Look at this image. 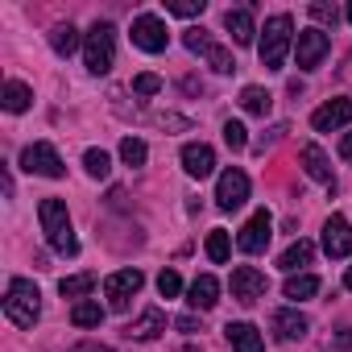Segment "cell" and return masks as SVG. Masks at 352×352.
I'll return each instance as SVG.
<instances>
[{"label":"cell","mask_w":352,"mask_h":352,"mask_svg":"<svg viewBox=\"0 0 352 352\" xmlns=\"http://www.w3.org/2000/svg\"><path fill=\"white\" fill-rule=\"evenodd\" d=\"M133 91H137V96H157V91H162V79H157V75H137V79H133Z\"/></svg>","instance_id":"36"},{"label":"cell","mask_w":352,"mask_h":352,"mask_svg":"<svg viewBox=\"0 0 352 352\" xmlns=\"http://www.w3.org/2000/svg\"><path fill=\"white\" fill-rule=\"evenodd\" d=\"M336 348H352V327H344V331L336 336Z\"/></svg>","instance_id":"39"},{"label":"cell","mask_w":352,"mask_h":352,"mask_svg":"<svg viewBox=\"0 0 352 352\" xmlns=\"http://www.w3.org/2000/svg\"><path fill=\"white\" fill-rule=\"evenodd\" d=\"M145 157H149V149H145L141 137H124L120 141V162L124 166H145Z\"/></svg>","instance_id":"30"},{"label":"cell","mask_w":352,"mask_h":352,"mask_svg":"<svg viewBox=\"0 0 352 352\" xmlns=\"http://www.w3.org/2000/svg\"><path fill=\"white\" fill-rule=\"evenodd\" d=\"M290 46H294V21H290L286 13L270 17V21H265V30H261V46H257L261 67H265V71H282V63H286Z\"/></svg>","instance_id":"2"},{"label":"cell","mask_w":352,"mask_h":352,"mask_svg":"<svg viewBox=\"0 0 352 352\" xmlns=\"http://www.w3.org/2000/svg\"><path fill=\"white\" fill-rule=\"evenodd\" d=\"M133 46L137 50H145V54H162L166 46H170V34H166V25L153 17V13H141L137 21H133Z\"/></svg>","instance_id":"8"},{"label":"cell","mask_w":352,"mask_h":352,"mask_svg":"<svg viewBox=\"0 0 352 352\" xmlns=\"http://www.w3.org/2000/svg\"><path fill=\"white\" fill-rule=\"evenodd\" d=\"M298 157H302V170L311 174L315 183H323L327 191H336V179H331V162H327V153H323L319 145H302V153H298Z\"/></svg>","instance_id":"15"},{"label":"cell","mask_w":352,"mask_h":352,"mask_svg":"<svg viewBox=\"0 0 352 352\" xmlns=\"http://www.w3.org/2000/svg\"><path fill=\"white\" fill-rule=\"evenodd\" d=\"M179 352H199V348H195V344H187V348H179Z\"/></svg>","instance_id":"41"},{"label":"cell","mask_w":352,"mask_h":352,"mask_svg":"<svg viewBox=\"0 0 352 352\" xmlns=\"http://www.w3.org/2000/svg\"><path fill=\"white\" fill-rule=\"evenodd\" d=\"M30 100H34V91H30L25 83H17V79H9V83H5V91H0V104H5L9 112H25V108H30Z\"/></svg>","instance_id":"25"},{"label":"cell","mask_w":352,"mask_h":352,"mask_svg":"<svg viewBox=\"0 0 352 352\" xmlns=\"http://www.w3.org/2000/svg\"><path fill=\"white\" fill-rule=\"evenodd\" d=\"M5 315L17 323V327H34L38 315H42V294L30 278H13L9 290H5Z\"/></svg>","instance_id":"3"},{"label":"cell","mask_w":352,"mask_h":352,"mask_svg":"<svg viewBox=\"0 0 352 352\" xmlns=\"http://www.w3.org/2000/svg\"><path fill=\"white\" fill-rule=\"evenodd\" d=\"M282 294H286V298H294V302H302V298L319 294V278H315V274H290V278H286V286H282Z\"/></svg>","instance_id":"21"},{"label":"cell","mask_w":352,"mask_h":352,"mask_svg":"<svg viewBox=\"0 0 352 352\" xmlns=\"http://www.w3.org/2000/svg\"><path fill=\"white\" fill-rule=\"evenodd\" d=\"M162 331H166V315H162L157 307L141 311V315L124 327V336H129V340H153V336H162Z\"/></svg>","instance_id":"18"},{"label":"cell","mask_w":352,"mask_h":352,"mask_svg":"<svg viewBox=\"0 0 352 352\" xmlns=\"http://www.w3.org/2000/svg\"><path fill=\"white\" fill-rule=\"evenodd\" d=\"M83 166H87V174H91V179H108L112 157H108L104 149H87V153H83Z\"/></svg>","instance_id":"31"},{"label":"cell","mask_w":352,"mask_h":352,"mask_svg":"<svg viewBox=\"0 0 352 352\" xmlns=\"http://www.w3.org/2000/svg\"><path fill=\"white\" fill-rule=\"evenodd\" d=\"M224 30L232 34V42L236 46H253V9H228L224 13Z\"/></svg>","instance_id":"19"},{"label":"cell","mask_w":352,"mask_h":352,"mask_svg":"<svg viewBox=\"0 0 352 352\" xmlns=\"http://www.w3.org/2000/svg\"><path fill=\"white\" fill-rule=\"evenodd\" d=\"M224 141H228V149H232V153H241V149L249 145L245 124H241V120H228V124H224Z\"/></svg>","instance_id":"32"},{"label":"cell","mask_w":352,"mask_h":352,"mask_svg":"<svg viewBox=\"0 0 352 352\" xmlns=\"http://www.w3.org/2000/svg\"><path fill=\"white\" fill-rule=\"evenodd\" d=\"M21 166H25L30 174H42V179H63V174H67V166H63L58 149H54V145H46V141H34V145H25V153H21Z\"/></svg>","instance_id":"6"},{"label":"cell","mask_w":352,"mask_h":352,"mask_svg":"<svg viewBox=\"0 0 352 352\" xmlns=\"http://www.w3.org/2000/svg\"><path fill=\"white\" fill-rule=\"evenodd\" d=\"M327 50H331V38H327L323 30H302V34L294 38V54H298V67H302V71H315V67L327 58Z\"/></svg>","instance_id":"11"},{"label":"cell","mask_w":352,"mask_h":352,"mask_svg":"<svg viewBox=\"0 0 352 352\" xmlns=\"http://www.w3.org/2000/svg\"><path fill=\"white\" fill-rule=\"evenodd\" d=\"M166 13H174V17H199L204 13V0H166Z\"/></svg>","instance_id":"33"},{"label":"cell","mask_w":352,"mask_h":352,"mask_svg":"<svg viewBox=\"0 0 352 352\" xmlns=\"http://www.w3.org/2000/svg\"><path fill=\"white\" fill-rule=\"evenodd\" d=\"M323 249H327V257H348L352 253V224L344 216H331L323 224Z\"/></svg>","instance_id":"13"},{"label":"cell","mask_w":352,"mask_h":352,"mask_svg":"<svg viewBox=\"0 0 352 352\" xmlns=\"http://www.w3.org/2000/svg\"><path fill=\"white\" fill-rule=\"evenodd\" d=\"M71 352H112V348L108 344H75Z\"/></svg>","instance_id":"38"},{"label":"cell","mask_w":352,"mask_h":352,"mask_svg":"<svg viewBox=\"0 0 352 352\" xmlns=\"http://www.w3.org/2000/svg\"><path fill=\"white\" fill-rule=\"evenodd\" d=\"M228 253H232L228 232H224V228H212V232H208V257H212L216 265H224V261H228Z\"/></svg>","instance_id":"28"},{"label":"cell","mask_w":352,"mask_h":352,"mask_svg":"<svg viewBox=\"0 0 352 352\" xmlns=\"http://www.w3.org/2000/svg\"><path fill=\"white\" fill-rule=\"evenodd\" d=\"M348 21H352V5H348Z\"/></svg>","instance_id":"42"},{"label":"cell","mask_w":352,"mask_h":352,"mask_svg":"<svg viewBox=\"0 0 352 352\" xmlns=\"http://www.w3.org/2000/svg\"><path fill=\"white\" fill-rule=\"evenodd\" d=\"M71 323L75 327H100L104 323V307L100 302H75L71 307Z\"/></svg>","instance_id":"27"},{"label":"cell","mask_w":352,"mask_h":352,"mask_svg":"<svg viewBox=\"0 0 352 352\" xmlns=\"http://www.w3.org/2000/svg\"><path fill=\"white\" fill-rule=\"evenodd\" d=\"M311 257H315V245H311V241H294V245L278 257V265H282L286 274H294L298 265H311Z\"/></svg>","instance_id":"24"},{"label":"cell","mask_w":352,"mask_h":352,"mask_svg":"<svg viewBox=\"0 0 352 352\" xmlns=\"http://www.w3.org/2000/svg\"><path fill=\"white\" fill-rule=\"evenodd\" d=\"M179 290H183V278L174 274V270H162V274H157V294H162V298H174Z\"/></svg>","instance_id":"34"},{"label":"cell","mask_w":352,"mask_h":352,"mask_svg":"<svg viewBox=\"0 0 352 352\" xmlns=\"http://www.w3.org/2000/svg\"><path fill=\"white\" fill-rule=\"evenodd\" d=\"M270 327H274V336H278V340H302L311 323H307V315H298V311H286V307H282V311H274V315H270Z\"/></svg>","instance_id":"16"},{"label":"cell","mask_w":352,"mask_h":352,"mask_svg":"<svg viewBox=\"0 0 352 352\" xmlns=\"http://www.w3.org/2000/svg\"><path fill=\"white\" fill-rule=\"evenodd\" d=\"M274 228V216L261 208V212H253L249 216V224L241 228V236H236V245H241V253H249V257H257V253H265V245H270V232Z\"/></svg>","instance_id":"10"},{"label":"cell","mask_w":352,"mask_h":352,"mask_svg":"<svg viewBox=\"0 0 352 352\" xmlns=\"http://www.w3.org/2000/svg\"><path fill=\"white\" fill-rule=\"evenodd\" d=\"M50 46H54L58 58H71V54L79 50V30H75V25H54V30H50Z\"/></svg>","instance_id":"22"},{"label":"cell","mask_w":352,"mask_h":352,"mask_svg":"<svg viewBox=\"0 0 352 352\" xmlns=\"http://www.w3.org/2000/svg\"><path fill=\"white\" fill-rule=\"evenodd\" d=\"M340 157H344V162H352V133H344V137H340Z\"/></svg>","instance_id":"37"},{"label":"cell","mask_w":352,"mask_h":352,"mask_svg":"<svg viewBox=\"0 0 352 352\" xmlns=\"http://www.w3.org/2000/svg\"><path fill=\"white\" fill-rule=\"evenodd\" d=\"M145 286V274L141 270H116V274H108L104 278V294H108V307L112 311H129V302H133V294Z\"/></svg>","instance_id":"5"},{"label":"cell","mask_w":352,"mask_h":352,"mask_svg":"<svg viewBox=\"0 0 352 352\" xmlns=\"http://www.w3.org/2000/svg\"><path fill=\"white\" fill-rule=\"evenodd\" d=\"M311 17H315L319 25H331V30H336V21H340V9H336V5H323V0H315V5H311Z\"/></svg>","instance_id":"35"},{"label":"cell","mask_w":352,"mask_h":352,"mask_svg":"<svg viewBox=\"0 0 352 352\" xmlns=\"http://www.w3.org/2000/svg\"><path fill=\"white\" fill-rule=\"evenodd\" d=\"M224 336H228V344H232V352H261L265 344H261V331L253 327V323H228L224 327Z\"/></svg>","instance_id":"20"},{"label":"cell","mask_w":352,"mask_h":352,"mask_svg":"<svg viewBox=\"0 0 352 352\" xmlns=\"http://www.w3.org/2000/svg\"><path fill=\"white\" fill-rule=\"evenodd\" d=\"M183 170L191 174V179H208V174L216 170V153H212V145H204V141L183 145Z\"/></svg>","instance_id":"14"},{"label":"cell","mask_w":352,"mask_h":352,"mask_svg":"<svg viewBox=\"0 0 352 352\" xmlns=\"http://www.w3.org/2000/svg\"><path fill=\"white\" fill-rule=\"evenodd\" d=\"M204 58H208V67H212V71H220V75L236 71V58H232V50H224V46H216V42L204 50Z\"/></svg>","instance_id":"29"},{"label":"cell","mask_w":352,"mask_h":352,"mask_svg":"<svg viewBox=\"0 0 352 352\" xmlns=\"http://www.w3.org/2000/svg\"><path fill=\"white\" fill-rule=\"evenodd\" d=\"M344 286H348V290H352V265H348V274H344Z\"/></svg>","instance_id":"40"},{"label":"cell","mask_w":352,"mask_h":352,"mask_svg":"<svg viewBox=\"0 0 352 352\" xmlns=\"http://www.w3.org/2000/svg\"><path fill=\"white\" fill-rule=\"evenodd\" d=\"M112 58H116V30L108 21H96L87 42H83V63L91 75H108L112 71Z\"/></svg>","instance_id":"4"},{"label":"cell","mask_w":352,"mask_h":352,"mask_svg":"<svg viewBox=\"0 0 352 352\" xmlns=\"http://www.w3.org/2000/svg\"><path fill=\"white\" fill-rule=\"evenodd\" d=\"M38 220H42V232H46V241H50L54 253H63V257H75L79 253V241L71 232V216H67V204L63 199H42L38 204Z\"/></svg>","instance_id":"1"},{"label":"cell","mask_w":352,"mask_h":352,"mask_svg":"<svg viewBox=\"0 0 352 352\" xmlns=\"http://www.w3.org/2000/svg\"><path fill=\"white\" fill-rule=\"evenodd\" d=\"M245 199H249V174L245 170H224L220 174V183H216V204H220V212H236V208H245Z\"/></svg>","instance_id":"7"},{"label":"cell","mask_w":352,"mask_h":352,"mask_svg":"<svg viewBox=\"0 0 352 352\" xmlns=\"http://www.w3.org/2000/svg\"><path fill=\"white\" fill-rule=\"evenodd\" d=\"M187 302H191L195 311H212V307L220 302V282H216L212 274H199V278L191 282V290H187Z\"/></svg>","instance_id":"17"},{"label":"cell","mask_w":352,"mask_h":352,"mask_svg":"<svg viewBox=\"0 0 352 352\" xmlns=\"http://www.w3.org/2000/svg\"><path fill=\"white\" fill-rule=\"evenodd\" d=\"M96 274H75V278H63L58 282V290H63V298H83V294H91L96 290Z\"/></svg>","instance_id":"26"},{"label":"cell","mask_w":352,"mask_h":352,"mask_svg":"<svg viewBox=\"0 0 352 352\" xmlns=\"http://www.w3.org/2000/svg\"><path fill=\"white\" fill-rule=\"evenodd\" d=\"M352 120V100H327V104H319L315 112H311V129L315 133H331V129H344Z\"/></svg>","instance_id":"12"},{"label":"cell","mask_w":352,"mask_h":352,"mask_svg":"<svg viewBox=\"0 0 352 352\" xmlns=\"http://www.w3.org/2000/svg\"><path fill=\"white\" fill-rule=\"evenodd\" d=\"M241 108H245L249 116H270L274 96H270L265 87H245V91H241Z\"/></svg>","instance_id":"23"},{"label":"cell","mask_w":352,"mask_h":352,"mask_svg":"<svg viewBox=\"0 0 352 352\" xmlns=\"http://www.w3.org/2000/svg\"><path fill=\"white\" fill-rule=\"evenodd\" d=\"M228 286H232V298L245 302V307H253V302L265 298V290H270V282H265V274H261L257 265H236Z\"/></svg>","instance_id":"9"}]
</instances>
